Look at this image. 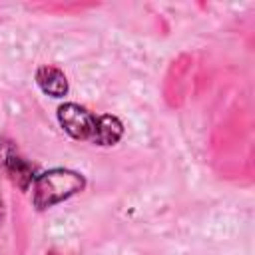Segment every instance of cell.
<instances>
[{
  "mask_svg": "<svg viewBox=\"0 0 255 255\" xmlns=\"http://www.w3.org/2000/svg\"><path fill=\"white\" fill-rule=\"evenodd\" d=\"M86 185L84 177L76 171H70V169H50L42 175L36 177L34 181V195H32V201L38 209H48L68 197H72L74 193L82 191Z\"/></svg>",
  "mask_w": 255,
  "mask_h": 255,
  "instance_id": "cell-1",
  "label": "cell"
},
{
  "mask_svg": "<svg viewBox=\"0 0 255 255\" xmlns=\"http://www.w3.org/2000/svg\"><path fill=\"white\" fill-rule=\"evenodd\" d=\"M96 118L98 116H94L78 104H64L58 108V122L64 128V131L70 133L74 139L90 141L96 128Z\"/></svg>",
  "mask_w": 255,
  "mask_h": 255,
  "instance_id": "cell-2",
  "label": "cell"
},
{
  "mask_svg": "<svg viewBox=\"0 0 255 255\" xmlns=\"http://www.w3.org/2000/svg\"><path fill=\"white\" fill-rule=\"evenodd\" d=\"M0 163L4 165V169L8 171V175L22 187V189H26L28 187V183L32 181V173H34V169H32V165L18 153V149H14V145L10 143V141H0Z\"/></svg>",
  "mask_w": 255,
  "mask_h": 255,
  "instance_id": "cell-3",
  "label": "cell"
},
{
  "mask_svg": "<svg viewBox=\"0 0 255 255\" xmlns=\"http://www.w3.org/2000/svg\"><path fill=\"white\" fill-rule=\"evenodd\" d=\"M124 135V126L116 116H98L96 118V128L94 133L90 137L92 143L96 145H114L120 141V137Z\"/></svg>",
  "mask_w": 255,
  "mask_h": 255,
  "instance_id": "cell-4",
  "label": "cell"
},
{
  "mask_svg": "<svg viewBox=\"0 0 255 255\" xmlns=\"http://www.w3.org/2000/svg\"><path fill=\"white\" fill-rule=\"evenodd\" d=\"M36 82L40 90L52 98H62L68 92V80L64 72L56 66H42L36 72Z\"/></svg>",
  "mask_w": 255,
  "mask_h": 255,
  "instance_id": "cell-5",
  "label": "cell"
},
{
  "mask_svg": "<svg viewBox=\"0 0 255 255\" xmlns=\"http://www.w3.org/2000/svg\"><path fill=\"white\" fill-rule=\"evenodd\" d=\"M0 217H2V201H0Z\"/></svg>",
  "mask_w": 255,
  "mask_h": 255,
  "instance_id": "cell-6",
  "label": "cell"
},
{
  "mask_svg": "<svg viewBox=\"0 0 255 255\" xmlns=\"http://www.w3.org/2000/svg\"><path fill=\"white\" fill-rule=\"evenodd\" d=\"M50 255H58V253H50Z\"/></svg>",
  "mask_w": 255,
  "mask_h": 255,
  "instance_id": "cell-7",
  "label": "cell"
}]
</instances>
